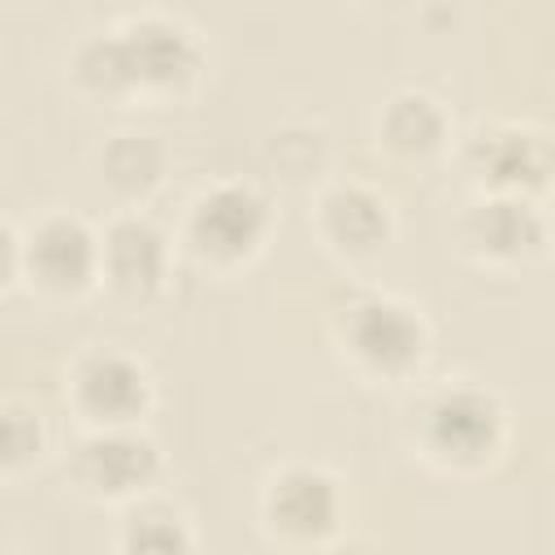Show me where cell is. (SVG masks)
Wrapping results in <instances>:
<instances>
[{
  "mask_svg": "<svg viewBox=\"0 0 555 555\" xmlns=\"http://www.w3.org/2000/svg\"><path fill=\"white\" fill-rule=\"evenodd\" d=\"M412 447L447 473H481L507 447V408L477 382H442L408 412Z\"/></svg>",
  "mask_w": 555,
  "mask_h": 555,
  "instance_id": "obj_1",
  "label": "cell"
},
{
  "mask_svg": "<svg viewBox=\"0 0 555 555\" xmlns=\"http://www.w3.org/2000/svg\"><path fill=\"white\" fill-rule=\"evenodd\" d=\"M334 343L360 377L403 382L429 356V325L412 304L386 291H360L334 312Z\"/></svg>",
  "mask_w": 555,
  "mask_h": 555,
  "instance_id": "obj_2",
  "label": "cell"
},
{
  "mask_svg": "<svg viewBox=\"0 0 555 555\" xmlns=\"http://www.w3.org/2000/svg\"><path fill=\"white\" fill-rule=\"evenodd\" d=\"M117 43L130 78V100H178L208 69L199 35L165 13H143L121 22Z\"/></svg>",
  "mask_w": 555,
  "mask_h": 555,
  "instance_id": "obj_3",
  "label": "cell"
},
{
  "mask_svg": "<svg viewBox=\"0 0 555 555\" xmlns=\"http://www.w3.org/2000/svg\"><path fill=\"white\" fill-rule=\"evenodd\" d=\"M269 199L247 182H212L199 191L182 221L186 251L208 269H234L260 251L269 238Z\"/></svg>",
  "mask_w": 555,
  "mask_h": 555,
  "instance_id": "obj_4",
  "label": "cell"
},
{
  "mask_svg": "<svg viewBox=\"0 0 555 555\" xmlns=\"http://www.w3.org/2000/svg\"><path fill=\"white\" fill-rule=\"evenodd\" d=\"M165 455L139 425L87 429L69 451V481L100 503H130L156 486Z\"/></svg>",
  "mask_w": 555,
  "mask_h": 555,
  "instance_id": "obj_5",
  "label": "cell"
},
{
  "mask_svg": "<svg viewBox=\"0 0 555 555\" xmlns=\"http://www.w3.org/2000/svg\"><path fill=\"white\" fill-rule=\"evenodd\" d=\"M460 165L477 191L525 195V199H538L551 182V169H555L546 130L520 126V121L477 126L460 147Z\"/></svg>",
  "mask_w": 555,
  "mask_h": 555,
  "instance_id": "obj_6",
  "label": "cell"
},
{
  "mask_svg": "<svg viewBox=\"0 0 555 555\" xmlns=\"http://www.w3.org/2000/svg\"><path fill=\"white\" fill-rule=\"evenodd\" d=\"M65 399L87 429H113V425H139L152 412L156 386L143 360H134L130 351L91 347L74 360Z\"/></svg>",
  "mask_w": 555,
  "mask_h": 555,
  "instance_id": "obj_7",
  "label": "cell"
},
{
  "mask_svg": "<svg viewBox=\"0 0 555 555\" xmlns=\"http://www.w3.org/2000/svg\"><path fill=\"white\" fill-rule=\"evenodd\" d=\"M22 278L48 299L100 286V234L74 212H48L22 234Z\"/></svg>",
  "mask_w": 555,
  "mask_h": 555,
  "instance_id": "obj_8",
  "label": "cell"
},
{
  "mask_svg": "<svg viewBox=\"0 0 555 555\" xmlns=\"http://www.w3.org/2000/svg\"><path fill=\"white\" fill-rule=\"evenodd\" d=\"M455 243L486 269H520L546 251V217L525 195L481 191L455 221Z\"/></svg>",
  "mask_w": 555,
  "mask_h": 555,
  "instance_id": "obj_9",
  "label": "cell"
},
{
  "mask_svg": "<svg viewBox=\"0 0 555 555\" xmlns=\"http://www.w3.org/2000/svg\"><path fill=\"white\" fill-rule=\"evenodd\" d=\"M169 278V234L139 208L117 212L100 230V282L113 299L139 308L165 291Z\"/></svg>",
  "mask_w": 555,
  "mask_h": 555,
  "instance_id": "obj_10",
  "label": "cell"
},
{
  "mask_svg": "<svg viewBox=\"0 0 555 555\" xmlns=\"http://www.w3.org/2000/svg\"><path fill=\"white\" fill-rule=\"evenodd\" d=\"M260 516L282 542H325L343 516L338 477L317 464H286L260 494Z\"/></svg>",
  "mask_w": 555,
  "mask_h": 555,
  "instance_id": "obj_11",
  "label": "cell"
},
{
  "mask_svg": "<svg viewBox=\"0 0 555 555\" xmlns=\"http://www.w3.org/2000/svg\"><path fill=\"white\" fill-rule=\"evenodd\" d=\"M317 234H321V243L334 256L369 260V256H377L390 243L395 217H390V204L373 186H364V182H334L317 199Z\"/></svg>",
  "mask_w": 555,
  "mask_h": 555,
  "instance_id": "obj_12",
  "label": "cell"
},
{
  "mask_svg": "<svg viewBox=\"0 0 555 555\" xmlns=\"http://www.w3.org/2000/svg\"><path fill=\"white\" fill-rule=\"evenodd\" d=\"M377 143L399 160H429L447 147V108L429 91H395L377 108Z\"/></svg>",
  "mask_w": 555,
  "mask_h": 555,
  "instance_id": "obj_13",
  "label": "cell"
},
{
  "mask_svg": "<svg viewBox=\"0 0 555 555\" xmlns=\"http://www.w3.org/2000/svg\"><path fill=\"white\" fill-rule=\"evenodd\" d=\"M165 165H169V156H165L160 139L134 134V130L113 134V139L95 152L100 182H104L121 204H143V199L165 182Z\"/></svg>",
  "mask_w": 555,
  "mask_h": 555,
  "instance_id": "obj_14",
  "label": "cell"
},
{
  "mask_svg": "<svg viewBox=\"0 0 555 555\" xmlns=\"http://www.w3.org/2000/svg\"><path fill=\"white\" fill-rule=\"evenodd\" d=\"M195 546V533L186 525V516L160 499H130L121 529H117V551L130 555H182Z\"/></svg>",
  "mask_w": 555,
  "mask_h": 555,
  "instance_id": "obj_15",
  "label": "cell"
},
{
  "mask_svg": "<svg viewBox=\"0 0 555 555\" xmlns=\"http://www.w3.org/2000/svg\"><path fill=\"white\" fill-rule=\"evenodd\" d=\"M69 82H74L78 95L100 100V104H126L130 100V78H126L117 30H95V35H87L74 48V56H69Z\"/></svg>",
  "mask_w": 555,
  "mask_h": 555,
  "instance_id": "obj_16",
  "label": "cell"
},
{
  "mask_svg": "<svg viewBox=\"0 0 555 555\" xmlns=\"http://www.w3.org/2000/svg\"><path fill=\"white\" fill-rule=\"evenodd\" d=\"M48 447L43 416L26 403H0V477H13L30 468Z\"/></svg>",
  "mask_w": 555,
  "mask_h": 555,
  "instance_id": "obj_17",
  "label": "cell"
},
{
  "mask_svg": "<svg viewBox=\"0 0 555 555\" xmlns=\"http://www.w3.org/2000/svg\"><path fill=\"white\" fill-rule=\"evenodd\" d=\"M22 278V234L0 221V291H9Z\"/></svg>",
  "mask_w": 555,
  "mask_h": 555,
  "instance_id": "obj_18",
  "label": "cell"
}]
</instances>
